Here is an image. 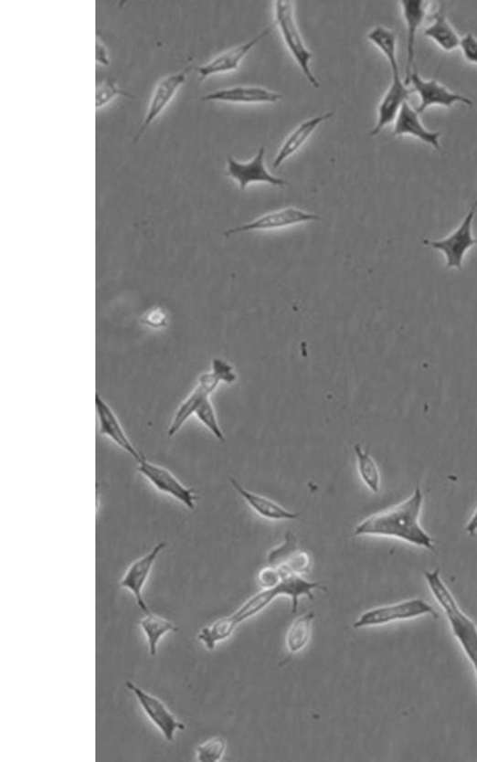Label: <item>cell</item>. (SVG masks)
<instances>
[{
	"label": "cell",
	"mask_w": 477,
	"mask_h": 762,
	"mask_svg": "<svg viewBox=\"0 0 477 762\" xmlns=\"http://www.w3.org/2000/svg\"><path fill=\"white\" fill-rule=\"evenodd\" d=\"M476 208L477 201L469 210L461 226L444 239L423 241L429 248L443 252L449 268H457L461 270L467 252L477 244V239L472 235V221Z\"/></svg>",
	"instance_id": "obj_7"
},
{
	"label": "cell",
	"mask_w": 477,
	"mask_h": 762,
	"mask_svg": "<svg viewBox=\"0 0 477 762\" xmlns=\"http://www.w3.org/2000/svg\"><path fill=\"white\" fill-rule=\"evenodd\" d=\"M414 92L415 89L408 87L400 75H393L392 82H390L378 105V118L375 127L370 132L371 137L376 136L385 126L396 121L401 107Z\"/></svg>",
	"instance_id": "obj_15"
},
{
	"label": "cell",
	"mask_w": 477,
	"mask_h": 762,
	"mask_svg": "<svg viewBox=\"0 0 477 762\" xmlns=\"http://www.w3.org/2000/svg\"><path fill=\"white\" fill-rule=\"evenodd\" d=\"M138 463L139 473L159 492L175 499L189 510L196 508V490L186 487L169 470L152 463L145 458Z\"/></svg>",
	"instance_id": "obj_9"
},
{
	"label": "cell",
	"mask_w": 477,
	"mask_h": 762,
	"mask_svg": "<svg viewBox=\"0 0 477 762\" xmlns=\"http://www.w3.org/2000/svg\"><path fill=\"white\" fill-rule=\"evenodd\" d=\"M227 752V743L224 738L215 736L207 739L196 749V759L201 762H217L223 759Z\"/></svg>",
	"instance_id": "obj_30"
},
{
	"label": "cell",
	"mask_w": 477,
	"mask_h": 762,
	"mask_svg": "<svg viewBox=\"0 0 477 762\" xmlns=\"http://www.w3.org/2000/svg\"><path fill=\"white\" fill-rule=\"evenodd\" d=\"M460 48L469 62L477 64V38L472 33H467L461 37Z\"/></svg>",
	"instance_id": "obj_32"
},
{
	"label": "cell",
	"mask_w": 477,
	"mask_h": 762,
	"mask_svg": "<svg viewBox=\"0 0 477 762\" xmlns=\"http://www.w3.org/2000/svg\"><path fill=\"white\" fill-rule=\"evenodd\" d=\"M400 5L407 26V64L404 80L408 85L415 69L417 34L427 16L428 4L423 0H402Z\"/></svg>",
	"instance_id": "obj_17"
},
{
	"label": "cell",
	"mask_w": 477,
	"mask_h": 762,
	"mask_svg": "<svg viewBox=\"0 0 477 762\" xmlns=\"http://www.w3.org/2000/svg\"><path fill=\"white\" fill-rule=\"evenodd\" d=\"M404 134H410V136L419 139L440 152L442 150L440 143L441 132L426 128L420 120L419 111L408 101L401 107L395 121L393 131V136L395 137L404 136Z\"/></svg>",
	"instance_id": "obj_20"
},
{
	"label": "cell",
	"mask_w": 477,
	"mask_h": 762,
	"mask_svg": "<svg viewBox=\"0 0 477 762\" xmlns=\"http://www.w3.org/2000/svg\"><path fill=\"white\" fill-rule=\"evenodd\" d=\"M354 451L357 459L359 475L368 489L372 492L380 491V473L376 462L370 454H367L360 444L354 446Z\"/></svg>",
	"instance_id": "obj_28"
},
{
	"label": "cell",
	"mask_w": 477,
	"mask_h": 762,
	"mask_svg": "<svg viewBox=\"0 0 477 762\" xmlns=\"http://www.w3.org/2000/svg\"><path fill=\"white\" fill-rule=\"evenodd\" d=\"M466 531L470 535H474L477 532V509L475 510L474 513L472 514V519L468 523L466 526Z\"/></svg>",
	"instance_id": "obj_34"
},
{
	"label": "cell",
	"mask_w": 477,
	"mask_h": 762,
	"mask_svg": "<svg viewBox=\"0 0 477 762\" xmlns=\"http://www.w3.org/2000/svg\"><path fill=\"white\" fill-rule=\"evenodd\" d=\"M148 644V652L155 656L158 652V646L163 637L170 632L179 631L178 627L172 621L150 612L140 621Z\"/></svg>",
	"instance_id": "obj_26"
},
{
	"label": "cell",
	"mask_w": 477,
	"mask_h": 762,
	"mask_svg": "<svg viewBox=\"0 0 477 762\" xmlns=\"http://www.w3.org/2000/svg\"><path fill=\"white\" fill-rule=\"evenodd\" d=\"M265 153L266 148L262 146L249 163H240L232 156H228L227 173L238 182V188L244 191L253 183H267L273 186L288 185L285 179L275 176L268 171L265 164Z\"/></svg>",
	"instance_id": "obj_12"
},
{
	"label": "cell",
	"mask_w": 477,
	"mask_h": 762,
	"mask_svg": "<svg viewBox=\"0 0 477 762\" xmlns=\"http://www.w3.org/2000/svg\"><path fill=\"white\" fill-rule=\"evenodd\" d=\"M126 687L134 693L148 720L161 732L168 743L175 742L177 731H185L186 725L180 722L159 698L127 681Z\"/></svg>",
	"instance_id": "obj_8"
},
{
	"label": "cell",
	"mask_w": 477,
	"mask_h": 762,
	"mask_svg": "<svg viewBox=\"0 0 477 762\" xmlns=\"http://www.w3.org/2000/svg\"><path fill=\"white\" fill-rule=\"evenodd\" d=\"M334 111H327V113L314 116L300 123L286 139L275 156L273 167L278 168L283 164L291 155L295 153L308 139L312 136L315 129L323 122H326L334 117Z\"/></svg>",
	"instance_id": "obj_22"
},
{
	"label": "cell",
	"mask_w": 477,
	"mask_h": 762,
	"mask_svg": "<svg viewBox=\"0 0 477 762\" xmlns=\"http://www.w3.org/2000/svg\"><path fill=\"white\" fill-rule=\"evenodd\" d=\"M315 614L309 612L296 618L286 634V647L292 655L299 654L310 643Z\"/></svg>",
	"instance_id": "obj_25"
},
{
	"label": "cell",
	"mask_w": 477,
	"mask_h": 762,
	"mask_svg": "<svg viewBox=\"0 0 477 762\" xmlns=\"http://www.w3.org/2000/svg\"><path fill=\"white\" fill-rule=\"evenodd\" d=\"M192 69V65H188L181 71L163 77L156 83L148 102L144 120L136 133L134 142L139 141L150 124L163 113L164 110L177 94L178 90L186 81Z\"/></svg>",
	"instance_id": "obj_10"
},
{
	"label": "cell",
	"mask_w": 477,
	"mask_h": 762,
	"mask_svg": "<svg viewBox=\"0 0 477 762\" xmlns=\"http://www.w3.org/2000/svg\"><path fill=\"white\" fill-rule=\"evenodd\" d=\"M274 13L276 25L279 27L281 37L284 39L286 47L295 58L303 75L307 77L313 87L319 88V81L311 67L313 54L309 50L305 42H303L296 25L293 3L281 2V0H278V2L274 3Z\"/></svg>",
	"instance_id": "obj_5"
},
{
	"label": "cell",
	"mask_w": 477,
	"mask_h": 762,
	"mask_svg": "<svg viewBox=\"0 0 477 762\" xmlns=\"http://www.w3.org/2000/svg\"><path fill=\"white\" fill-rule=\"evenodd\" d=\"M427 615L439 618V614L425 600L414 598L367 610L360 615L353 625L355 630H363Z\"/></svg>",
	"instance_id": "obj_6"
},
{
	"label": "cell",
	"mask_w": 477,
	"mask_h": 762,
	"mask_svg": "<svg viewBox=\"0 0 477 762\" xmlns=\"http://www.w3.org/2000/svg\"><path fill=\"white\" fill-rule=\"evenodd\" d=\"M212 435L221 442H225V436L220 428L218 418L215 413L210 397L205 399L194 414Z\"/></svg>",
	"instance_id": "obj_29"
},
{
	"label": "cell",
	"mask_w": 477,
	"mask_h": 762,
	"mask_svg": "<svg viewBox=\"0 0 477 762\" xmlns=\"http://www.w3.org/2000/svg\"><path fill=\"white\" fill-rule=\"evenodd\" d=\"M97 47H96V56L97 61L101 65H108L110 64V57H108V52L106 50L105 45L101 40V37L98 35L97 37Z\"/></svg>",
	"instance_id": "obj_33"
},
{
	"label": "cell",
	"mask_w": 477,
	"mask_h": 762,
	"mask_svg": "<svg viewBox=\"0 0 477 762\" xmlns=\"http://www.w3.org/2000/svg\"><path fill=\"white\" fill-rule=\"evenodd\" d=\"M230 482L238 495L262 518L270 521H294L299 518V513L291 512L268 498L254 494L235 479L230 478Z\"/></svg>",
	"instance_id": "obj_23"
},
{
	"label": "cell",
	"mask_w": 477,
	"mask_h": 762,
	"mask_svg": "<svg viewBox=\"0 0 477 762\" xmlns=\"http://www.w3.org/2000/svg\"><path fill=\"white\" fill-rule=\"evenodd\" d=\"M409 83L413 84L415 91L419 93L420 98V104L417 108L419 114L432 105L450 107L457 102H462L471 107L473 105L472 101L468 97L451 91L436 79H422L417 70H414L411 74Z\"/></svg>",
	"instance_id": "obj_14"
},
{
	"label": "cell",
	"mask_w": 477,
	"mask_h": 762,
	"mask_svg": "<svg viewBox=\"0 0 477 762\" xmlns=\"http://www.w3.org/2000/svg\"><path fill=\"white\" fill-rule=\"evenodd\" d=\"M423 500L421 488L418 486L414 494L405 502L361 522L355 529V535L393 537L435 551L432 537L419 524Z\"/></svg>",
	"instance_id": "obj_2"
},
{
	"label": "cell",
	"mask_w": 477,
	"mask_h": 762,
	"mask_svg": "<svg viewBox=\"0 0 477 762\" xmlns=\"http://www.w3.org/2000/svg\"><path fill=\"white\" fill-rule=\"evenodd\" d=\"M270 566L285 569L303 576L310 572L312 560L310 556L297 549L294 536L289 533L283 545L274 549L269 555Z\"/></svg>",
	"instance_id": "obj_21"
},
{
	"label": "cell",
	"mask_w": 477,
	"mask_h": 762,
	"mask_svg": "<svg viewBox=\"0 0 477 762\" xmlns=\"http://www.w3.org/2000/svg\"><path fill=\"white\" fill-rule=\"evenodd\" d=\"M424 35L436 41L444 51L450 52L460 48L461 37L450 25L443 5L433 14L432 22L424 29Z\"/></svg>",
	"instance_id": "obj_24"
},
{
	"label": "cell",
	"mask_w": 477,
	"mask_h": 762,
	"mask_svg": "<svg viewBox=\"0 0 477 762\" xmlns=\"http://www.w3.org/2000/svg\"><path fill=\"white\" fill-rule=\"evenodd\" d=\"M281 98V94L262 86L236 85L207 94L202 97V101L229 103H274Z\"/></svg>",
	"instance_id": "obj_18"
},
{
	"label": "cell",
	"mask_w": 477,
	"mask_h": 762,
	"mask_svg": "<svg viewBox=\"0 0 477 762\" xmlns=\"http://www.w3.org/2000/svg\"><path fill=\"white\" fill-rule=\"evenodd\" d=\"M96 407L100 424V433L102 436L111 439L121 448V450L132 456L138 462L144 459V457L137 451L132 442L130 441L115 412L110 406L107 405L105 400L99 394L96 396Z\"/></svg>",
	"instance_id": "obj_19"
},
{
	"label": "cell",
	"mask_w": 477,
	"mask_h": 762,
	"mask_svg": "<svg viewBox=\"0 0 477 762\" xmlns=\"http://www.w3.org/2000/svg\"><path fill=\"white\" fill-rule=\"evenodd\" d=\"M237 375L230 364L223 358H214L211 370L200 376L197 386L181 403L170 423L168 436L175 437L185 423L194 416L202 402L210 397L222 383L230 385L235 383Z\"/></svg>",
	"instance_id": "obj_4"
},
{
	"label": "cell",
	"mask_w": 477,
	"mask_h": 762,
	"mask_svg": "<svg viewBox=\"0 0 477 762\" xmlns=\"http://www.w3.org/2000/svg\"><path fill=\"white\" fill-rule=\"evenodd\" d=\"M278 569L281 577L275 587L263 588L249 598L231 615L216 620L201 630L198 640L208 651H213L217 645L228 640L238 625L263 612L278 598H290L292 613L294 614L297 612L301 598L306 597L313 599L315 591H324L320 582L310 581L301 575L285 569Z\"/></svg>",
	"instance_id": "obj_1"
},
{
	"label": "cell",
	"mask_w": 477,
	"mask_h": 762,
	"mask_svg": "<svg viewBox=\"0 0 477 762\" xmlns=\"http://www.w3.org/2000/svg\"><path fill=\"white\" fill-rule=\"evenodd\" d=\"M320 219L321 217L315 214L294 207H288L265 214L249 223L243 224V226L229 229L225 233V236L230 237L235 234L246 232L283 229L298 226L301 223Z\"/></svg>",
	"instance_id": "obj_11"
},
{
	"label": "cell",
	"mask_w": 477,
	"mask_h": 762,
	"mask_svg": "<svg viewBox=\"0 0 477 762\" xmlns=\"http://www.w3.org/2000/svg\"><path fill=\"white\" fill-rule=\"evenodd\" d=\"M134 97L122 89L114 79H106L97 85L96 105L100 109L110 103L117 96Z\"/></svg>",
	"instance_id": "obj_31"
},
{
	"label": "cell",
	"mask_w": 477,
	"mask_h": 762,
	"mask_svg": "<svg viewBox=\"0 0 477 762\" xmlns=\"http://www.w3.org/2000/svg\"><path fill=\"white\" fill-rule=\"evenodd\" d=\"M274 26L267 27L264 31L260 33L252 39L238 45L218 56H216L211 60L197 67V71L201 79H205L209 76L215 74L228 73L238 69V64L255 47V45L265 38L273 29Z\"/></svg>",
	"instance_id": "obj_16"
},
{
	"label": "cell",
	"mask_w": 477,
	"mask_h": 762,
	"mask_svg": "<svg viewBox=\"0 0 477 762\" xmlns=\"http://www.w3.org/2000/svg\"><path fill=\"white\" fill-rule=\"evenodd\" d=\"M425 578L429 590L445 612L451 632L461 645L477 677V627L460 609L457 600L444 584L440 570L426 571Z\"/></svg>",
	"instance_id": "obj_3"
},
{
	"label": "cell",
	"mask_w": 477,
	"mask_h": 762,
	"mask_svg": "<svg viewBox=\"0 0 477 762\" xmlns=\"http://www.w3.org/2000/svg\"><path fill=\"white\" fill-rule=\"evenodd\" d=\"M165 547V543H160L152 548L150 552L136 559L128 567L120 582L122 588L127 589L133 594L139 608L144 614H149L151 611L143 599V591L156 559Z\"/></svg>",
	"instance_id": "obj_13"
},
{
	"label": "cell",
	"mask_w": 477,
	"mask_h": 762,
	"mask_svg": "<svg viewBox=\"0 0 477 762\" xmlns=\"http://www.w3.org/2000/svg\"><path fill=\"white\" fill-rule=\"evenodd\" d=\"M366 38L372 41L384 54L392 69L393 75H400L398 60V35L393 29L384 26H376L366 34Z\"/></svg>",
	"instance_id": "obj_27"
}]
</instances>
